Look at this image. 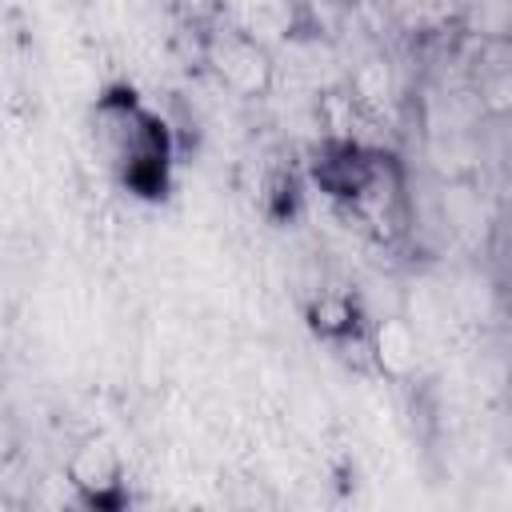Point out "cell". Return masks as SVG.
I'll list each match as a JSON object with an SVG mask.
<instances>
[{
    "instance_id": "1",
    "label": "cell",
    "mask_w": 512,
    "mask_h": 512,
    "mask_svg": "<svg viewBox=\"0 0 512 512\" xmlns=\"http://www.w3.org/2000/svg\"><path fill=\"white\" fill-rule=\"evenodd\" d=\"M212 60H216V72L232 88H240V92H260L268 84V72H272L268 60H264V52L252 48L248 40H220L216 52H212Z\"/></svg>"
},
{
    "instance_id": "2",
    "label": "cell",
    "mask_w": 512,
    "mask_h": 512,
    "mask_svg": "<svg viewBox=\"0 0 512 512\" xmlns=\"http://www.w3.org/2000/svg\"><path fill=\"white\" fill-rule=\"evenodd\" d=\"M116 480H120V460H116L112 444L108 440H88L72 460V484L96 500L104 488H116Z\"/></svg>"
},
{
    "instance_id": "3",
    "label": "cell",
    "mask_w": 512,
    "mask_h": 512,
    "mask_svg": "<svg viewBox=\"0 0 512 512\" xmlns=\"http://www.w3.org/2000/svg\"><path fill=\"white\" fill-rule=\"evenodd\" d=\"M492 252H500L504 276L512 284V204H508V212H500V224H496V236H492Z\"/></svg>"
},
{
    "instance_id": "4",
    "label": "cell",
    "mask_w": 512,
    "mask_h": 512,
    "mask_svg": "<svg viewBox=\"0 0 512 512\" xmlns=\"http://www.w3.org/2000/svg\"><path fill=\"white\" fill-rule=\"evenodd\" d=\"M504 384H508V400H512V356H508V376H504Z\"/></svg>"
},
{
    "instance_id": "5",
    "label": "cell",
    "mask_w": 512,
    "mask_h": 512,
    "mask_svg": "<svg viewBox=\"0 0 512 512\" xmlns=\"http://www.w3.org/2000/svg\"><path fill=\"white\" fill-rule=\"evenodd\" d=\"M512 120V116H508ZM504 160H508V168H512V136H508V152H504Z\"/></svg>"
}]
</instances>
